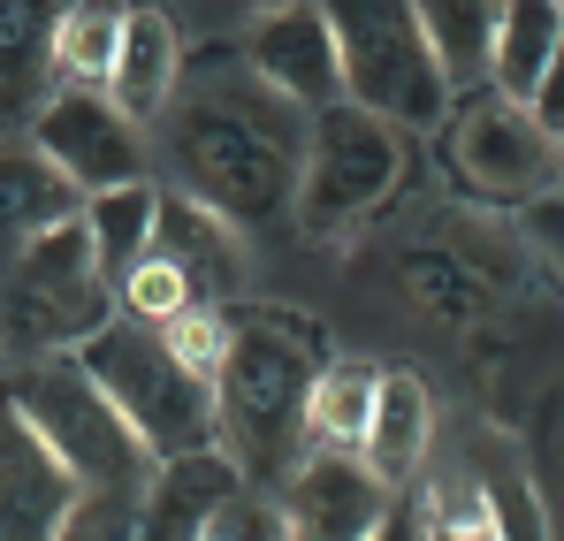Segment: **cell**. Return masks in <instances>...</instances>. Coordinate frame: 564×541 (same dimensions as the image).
Here are the masks:
<instances>
[{"label":"cell","instance_id":"obj_4","mask_svg":"<svg viewBox=\"0 0 564 541\" xmlns=\"http://www.w3.org/2000/svg\"><path fill=\"white\" fill-rule=\"evenodd\" d=\"M77 366H85L99 389L115 397V412L145 435V451H153V457L221 443L214 381H206V374H191V366L169 351L161 321H138V313H122V321H115V313H107L93 336L77 344Z\"/></svg>","mask_w":564,"mask_h":541},{"label":"cell","instance_id":"obj_8","mask_svg":"<svg viewBox=\"0 0 564 541\" xmlns=\"http://www.w3.org/2000/svg\"><path fill=\"white\" fill-rule=\"evenodd\" d=\"M451 176L488 206H527L542 191H557V138L534 122V107L503 99V91H466L451 138H443Z\"/></svg>","mask_w":564,"mask_h":541},{"label":"cell","instance_id":"obj_12","mask_svg":"<svg viewBox=\"0 0 564 541\" xmlns=\"http://www.w3.org/2000/svg\"><path fill=\"white\" fill-rule=\"evenodd\" d=\"M69 504H77L69 465L23 420L8 374H0V534H62Z\"/></svg>","mask_w":564,"mask_h":541},{"label":"cell","instance_id":"obj_18","mask_svg":"<svg viewBox=\"0 0 564 541\" xmlns=\"http://www.w3.org/2000/svg\"><path fill=\"white\" fill-rule=\"evenodd\" d=\"M557 39H564V0H503L496 8V46H488V85L527 107L557 77Z\"/></svg>","mask_w":564,"mask_h":541},{"label":"cell","instance_id":"obj_6","mask_svg":"<svg viewBox=\"0 0 564 541\" xmlns=\"http://www.w3.org/2000/svg\"><path fill=\"white\" fill-rule=\"evenodd\" d=\"M328 39H336V69H344V99L375 107L397 130H427L443 122L451 85L420 39L412 0H313Z\"/></svg>","mask_w":564,"mask_h":541},{"label":"cell","instance_id":"obj_14","mask_svg":"<svg viewBox=\"0 0 564 541\" xmlns=\"http://www.w3.org/2000/svg\"><path fill=\"white\" fill-rule=\"evenodd\" d=\"M69 0H0V130H23L62 85L54 31Z\"/></svg>","mask_w":564,"mask_h":541},{"label":"cell","instance_id":"obj_16","mask_svg":"<svg viewBox=\"0 0 564 541\" xmlns=\"http://www.w3.org/2000/svg\"><path fill=\"white\" fill-rule=\"evenodd\" d=\"M237 488H245V473H237V457L221 451V443L153 457V480H145L138 527H145V534H161V541H184V534H198V527L214 519V504H221V496H237Z\"/></svg>","mask_w":564,"mask_h":541},{"label":"cell","instance_id":"obj_13","mask_svg":"<svg viewBox=\"0 0 564 541\" xmlns=\"http://www.w3.org/2000/svg\"><path fill=\"white\" fill-rule=\"evenodd\" d=\"M245 69L260 77V85H275L290 107H328V99H344V69H336V39H328V23H321V8L313 0H282L268 8L260 23H252V46H245Z\"/></svg>","mask_w":564,"mask_h":541},{"label":"cell","instance_id":"obj_23","mask_svg":"<svg viewBox=\"0 0 564 541\" xmlns=\"http://www.w3.org/2000/svg\"><path fill=\"white\" fill-rule=\"evenodd\" d=\"M115 39H122V0H69V8H62V31H54L62 77H69V85H107Z\"/></svg>","mask_w":564,"mask_h":541},{"label":"cell","instance_id":"obj_5","mask_svg":"<svg viewBox=\"0 0 564 541\" xmlns=\"http://www.w3.org/2000/svg\"><path fill=\"white\" fill-rule=\"evenodd\" d=\"M107 297H115V282L99 274L85 214L54 221L46 237H31L0 268V366L62 351V344H85L107 321Z\"/></svg>","mask_w":564,"mask_h":541},{"label":"cell","instance_id":"obj_10","mask_svg":"<svg viewBox=\"0 0 564 541\" xmlns=\"http://www.w3.org/2000/svg\"><path fill=\"white\" fill-rule=\"evenodd\" d=\"M282 534H321V541H367L389 519V480L359 451H321L297 457L282 473Z\"/></svg>","mask_w":564,"mask_h":541},{"label":"cell","instance_id":"obj_1","mask_svg":"<svg viewBox=\"0 0 564 541\" xmlns=\"http://www.w3.org/2000/svg\"><path fill=\"white\" fill-rule=\"evenodd\" d=\"M161 161L184 198L214 206L237 229H268L290 214L297 161H305V107H290L252 69L206 62L176 77L161 107Z\"/></svg>","mask_w":564,"mask_h":541},{"label":"cell","instance_id":"obj_26","mask_svg":"<svg viewBox=\"0 0 564 541\" xmlns=\"http://www.w3.org/2000/svg\"><path fill=\"white\" fill-rule=\"evenodd\" d=\"M229 8H245V15H268V8H282V0H229Z\"/></svg>","mask_w":564,"mask_h":541},{"label":"cell","instance_id":"obj_25","mask_svg":"<svg viewBox=\"0 0 564 541\" xmlns=\"http://www.w3.org/2000/svg\"><path fill=\"white\" fill-rule=\"evenodd\" d=\"M161 336H169V351H176L191 374H206V381H214L221 344H229V321H221V305H184V313H169V321H161Z\"/></svg>","mask_w":564,"mask_h":541},{"label":"cell","instance_id":"obj_24","mask_svg":"<svg viewBox=\"0 0 564 541\" xmlns=\"http://www.w3.org/2000/svg\"><path fill=\"white\" fill-rule=\"evenodd\" d=\"M122 313H138V321H169V313H184L191 305V290H184V274L169 268L161 252H138L130 268H122Z\"/></svg>","mask_w":564,"mask_h":541},{"label":"cell","instance_id":"obj_15","mask_svg":"<svg viewBox=\"0 0 564 541\" xmlns=\"http://www.w3.org/2000/svg\"><path fill=\"white\" fill-rule=\"evenodd\" d=\"M69 214H85V191L62 176L23 130H8V138H0V268H8L31 237H46L54 221H69Z\"/></svg>","mask_w":564,"mask_h":541},{"label":"cell","instance_id":"obj_3","mask_svg":"<svg viewBox=\"0 0 564 541\" xmlns=\"http://www.w3.org/2000/svg\"><path fill=\"white\" fill-rule=\"evenodd\" d=\"M321 351L290 321H229V344L214 366V412L221 443L237 457L245 488L275 496L282 473L305 457V397H313Z\"/></svg>","mask_w":564,"mask_h":541},{"label":"cell","instance_id":"obj_19","mask_svg":"<svg viewBox=\"0 0 564 541\" xmlns=\"http://www.w3.org/2000/svg\"><path fill=\"white\" fill-rule=\"evenodd\" d=\"M427 428H435V404L412 374H375V404H367V435H359V457L375 465L389 488H404L427 457Z\"/></svg>","mask_w":564,"mask_h":541},{"label":"cell","instance_id":"obj_2","mask_svg":"<svg viewBox=\"0 0 564 541\" xmlns=\"http://www.w3.org/2000/svg\"><path fill=\"white\" fill-rule=\"evenodd\" d=\"M8 389H15L23 420L54 443V457L77 480V504L62 519V534H130L138 504H145V480H153V451L115 412V397L77 359H62V351L15 359L8 366Z\"/></svg>","mask_w":564,"mask_h":541},{"label":"cell","instance_id":"obj_22","mask_svg":"<svg viewBox=\"0 0 564 541\" xmlns=\"http://www.w3.org/2000/svg\"><path fill=\"white\" fill-rule=\"evenodd\" d=\"M367 404H375V374H367V366H321V374H313V397H305V443L359 451Z\"/></svg>","mask_w":564,"mask_h":541},{"label":"cell","instance_id":"obj_7","mask_svg":"<svg viewBox=\"0 0 564 541\" xmlns=\"http://www.w3.org/2000/svg\"><path fill=\"white\" fill-rule=\"evenodd\" d=\"M397 183H404L397 122H381L359 99H328L305 115V161H297V191H290V214L305 237H336V229L367 221Z\"/></svg>","mask_w":564,"mask_h":541},{"label":"cell","instance_id":"obj_20","mask_svg":"<svg viewBox=\"0 0 564 541\" xmlns=\"http://www.w3.org/2000/svg\"><path fill=\"white\" fill-rule=\"evenodd\" d=\"M496 8H503V0H412V15H420V39H427V54H435V69H443L451 99H466V91L488 85Z\"/></svg>","mask_w":564,"mask_h":541},{"label":"cell","instance_id":"obj_21","mask_svg":"<svg viewBox=\"0 0 564 541\" xmlns=\"http://www.w3.org/2000/svg\"><path fill=\"white\" fill-rule=\"evenodd\" d=\"M85 229H93L99 274L122 282V268L145 252V229H153V183H107V191H85Z\"/></svg>","mask_w":564,"mask_h":541},{"label":"cell","instance_id":"obj_11","mask_svg":"<svg viewBox=\"0 0 564 541\" xmlns=\"http://www.w3.org/2000/svg\"><path fill=\"white\" fill-rule=\"evenodd\" d=\"M145 252H161L169 268L184 274L191 305H229V297L252 282L237 221H221L214 206H198V198H184V191H153V229H145Z\"/></svg>","mask_w":564,"mask_h":541},{"label":"cell","instance_id":"obj_9","mask_svg":"<svg viewBox=\"0 0 564 541\" xmlns=\"http://www.w3.org/2000/svg\"><path fill=\"white\" fill-rule=\"evenodd\" d=\"M23 138L77 183V191H107V183L145 176V130H138L99 85H54L46 107L23 122Z\"/></svg>","mask_w":564,"mask_h":541},{"label":"cell","instance_id":"obj_17","mask_svg":"<svg viewBox=\"0 0 564 541\" xmlns=\"http://www.w3.org/2000/svg\"><path fill=\"white\" fill-rule=\"evenodd\" d=\"M107 99L145 130L161 122L169 91H176V23L161 8H122V39H115V62H107Z\"/></svg>","mask_w":564,"mask_h":541}]
</instances>
